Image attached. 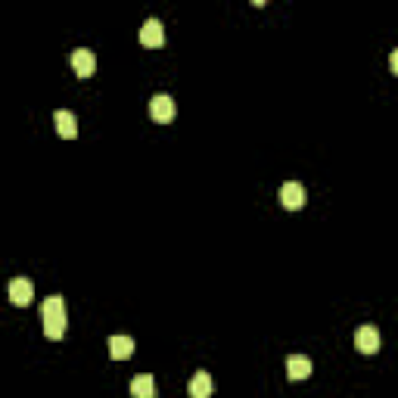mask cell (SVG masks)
Instances as JSON below:
<instances>
[{"label":"cell","instance_id":"cell-10","mask_svg":"<svg viewBox=\"0 0 398 398\" xmlns=\"http://www.w3.org/2000/svg\"><path fill=\"white\" fill-rule=\"evenodd\" d=\"M131 395L134 398H155V379L149 373H137L131 379Z\"/></svg>","mask_w":398,"mask_h":398},{"label":"cell","instance_id":"cell-12","mask_svg":"<svg viewBox=\"0 0 398 398\" xmlns=\"http://www.w3.org/2000/svg\"><path fill=\"white\" fill-rule=\"evenodd\" d=\"M211 395V377L205 370H196L190 379V398H209Z\"/></svg>","mask_w":398,"mask_h":398},{"label":"cell","instance_id":"cell-7","mask_svg":"<svg viewBox=\"0 0 398 398\" xmlns=\"http://www.w3.org/2000/svg\"><path fill=\"white\" fill-rule=\"evenodd\" d=\"M162 41H165L162 22L159 19H146V22L140 25V44L143 47H162Z\"/></svg>","mask_w":398,"mask_h":398},{"label":"cell","instance_id":"cell-11","mask_svg":"<svg viewBox=\"0 0 398 398\" xmlns=\"http://www.w3.org/2000/svg\"><path fill=\"white\" fill-rule=\"evenodd\" d=\"M109 354L115 361H124L134 354V339L131 336H109Z\"/></svg>","mask_w":398,"mask_h":398},{"label":"cell","instance_id":"cell-4","mask_svg":"<svg viewBox=\"0 0 398 398\" xmlns=\"http://www.w3.org/2000/svg\"><path fill=\"white\" fill-rule=\"evenodd\" d=\"M280 202H283V209L296 211L305 205V187L298 184V180H286L283 187H280Z\"/></svg>","mask_w":398,"mask_h":398},{"label":"cell","instance_id":"cell-6","mask_svg":"<svg viewBox=\"0 0 398 398\" xmlns=\"http://www.w3.org/2000/svg\"><path fill=\"white\" fill-rule=\"evenodd\" d=\"M35 298V283H31L28 277H16L10 280V302L19 305V308H25V305Z\"/></svg>","mask_w":398,"mask_h":398},{"label":"cell","instance_id":"cell-2","mask_svg":"<svg viewBox=\"0 0 398 398\" xmlns=\"http://www.w3.org/2000/svg\"><path fill=\"white\" fill-rule=\"evenodd\" d=\"M354 348H358L361 354H377L379 352V330L373 327V323H361V327L354 330Z\"/></svg>","mask_w":398,"mask_h":398},{"label":"cell","instance_id":"cell-8","mask_svg":"<svg viewBox=\"0 0 398 398\" xmlns=\"http://www.w3.org/2000/svg\"><path fill=\"white\" fill-rule=\"evenodd\" d=\"M53 124H56V131H59V137H66V140L78 137V122H75V115L68 109H56L53 112Z\"/></svg>","mask_w":398,"mask_h":398},{"label":"cell","instance_id":"cell-1","mask_svg":"<svg viewBox=\"0 0 398 398\" xmlns=\"http://www.w3.org/2000/svg\"><path fill=\"white\" fill-rule=\"evenodd\" d=\"M41 317H44V336L47 339H62L66 336V302L62 296H47L41 305Z\"/></svg>","mask_w":398,"mask_h":398},{"label":"cell","instance_id":"cell-5","mask_svg":"<svg viewBox=\"0 0 398 398\" xmlns=\"http://www.w3.org/2000/svg\"><path fill=\"white\" fill-rule=\"evenodd\" d=\"M72 68H75L78 78H91V75L97 72V56H93L87 47L72 50Z\"/></svg>","mask_w":398,"mask_h":398},{"label":"cell","instance_id":"cell-9","mask_svg":"<svg viewBox=\"0 0 398 398\" xmlns=\"http://www.w3.org/2000/svg\"><path fill=\"white\" fill-rule=\"evenodd\" d=\"M286 377H290L292 383H298V379H308L311 377V361L305 358V354H292V358L286 361Z\"/></svg>","mask_w":398,"mask_h":398},{"label":"cell","instance_id":"cell-3","mask_svg":"<svg viewBox=\"0 0 398 398\" xmlns=\"http://www.w3.org/2000/svg\"><path fill=\"white\" fill-rule=\"evenodd\" d=\"M174 112H178V106H174V100L168 97V93H155V97L149 100V115H153L159 124H168V122H171Z\"/></svg>","mask_w":398,"mask_h":398},{"label":"cell","instance_id":"cell-13","mask_svg":"<svg viewBox=\"0 0 398 398\" xmlns=\"http://www.w3.org/2000/svg\"><path fill=\"white\" fill-rule=\"evenodd\" d=\"M389 68H392V72L398 75V47H395V50H392V53H389Z\"/></svg>","mask_w":398,"mask_h":398}]
</instances>
